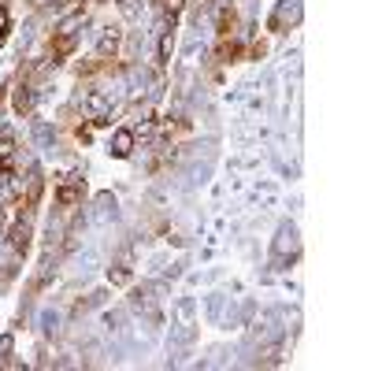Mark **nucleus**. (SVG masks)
Returning <instances> with one entry per match:
<instances>
[{
    "label": "nucleus",
    "mask_w": 371,
    "mask_h": 371,
    "mask_svg": "<svg viewBox=\"0 0 371 371\" xmlns=\"http://www.w3.org/2000/svg\"><path fill=\"white\" fill-rule=\"evenodd\" d=\"M130 145H134V134H130V130H119L115 134V156H127Z\"/></svg>",
    "instance_id": "nucleus-1"
}]
</instances>
